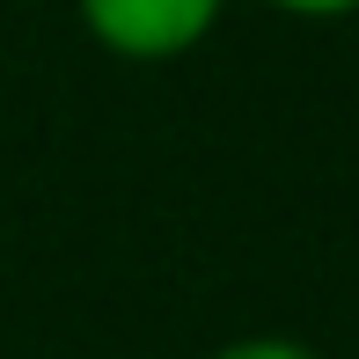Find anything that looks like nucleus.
I'll use <instances>...</instances> for the list:
<instances>
[{"instance_id": "obj_1", "label": "nucleus", "mask_w": 359, "mask_h": 359, "mask_svg": "<svg viewBox=\"0 0 359 359\" xmlns=\"http://www.w3.org/2000/svg\"><path fill=\"white\" fill-rule=\"evenodd\" d=\"M74 15L110 59L161 67V59H184L213 37L227 0H74Z\"/></svg>"}, {"instance_id": "obj_2", "label": "nucleus", "mask_w": 359, "mask_h": 359, "mask_svg": "<svg viewBox=\"0 0 359 359\" xmlns=\"http://www.w3.org/2000/svg\"><path fill=\"white\" fill-rule=\"evenodd\" d=\"M205 359H330V352H323V345H308V337L257 330V337H227V345H213Z\"/></svg>"}, {"instance_id": "obj_3", "label": "nucleus", "mask_w": 359, "mask_h": 359, "mask_svg": "<svg viewBox=\"0 0 359 359\" xmlns=\"http://www.w3.org/2000/svg\"><path fill=\"white\" fill-rule=\"evenodd\" d=\"M264 8L293 15V22H345V15H359V0H264Z\"/></svg>"}]
</instances>
